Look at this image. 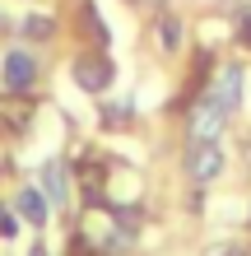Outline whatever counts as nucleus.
Segmentation results:
<instances>
[{"mask_svg": "<svg viewBox=\"0 0 251 256\" xmlns=\"http://www.w3.org/2000/svg\"><path fill=\"white\" fill-rule=\"evenodd\" d=\"M219 256H247V252H219Z\"/></svg>", "mask_w": 251, "mask_h": 256, "instance_id": "nucleus-12", "label": "nucleus"}, {"mask_svg": "<svg viewBox=\"0 0 251 256\" xmlns=\"http://www.w3.org/2000/svg\"><path fill=\"white\" fill-rule=\"evenodd\" d=\"M186 172H191V182H200V186H210L219 172H224V149H219L214 140H196L186 149Z\"/></svg>", "mask_w": 251, "mask_h": 256, "instance_id": "nucleus-2", "label": "nucleus"}, {"mask_svg": "<svg viewBox=\"0 0 251 256\" xmlns=\"http://www.w3.org/2000/svg\"><path fill=\"white\" fill-rule=\"evenodd\" d=\"M14 228H19V224H14V214H5V210H0V233H5V238H9Z\"/></svg>", "mask_w": 251, "mask_h": 256, "instance_id": "nucleus-10", "label": "nucleus"}, {"mask_svg": "<svg viewBox=\"0 0 251 256\" xmlns=\"http://www.w3.org/2000/svg\"><path fill=\"white\" fill-rule=\"evenodd\" d=\"M42 191H47L51 205L65 200V168H61V163H47V168H42Z\"/></svg>", "mask_w": 251, "mask_h": 256, "instance_id": "nucleus-7", "label": "nucleus"}, {"mask_svg": "<svg viewBox=\"0 0 251 256\" xmlns=\"http://www.w3.org/2000/svg\"><path fill=\"white\" fill-rule=\"evenodd\" d=\"M56 24L47 19V14H33V19H23V38H51Z\"/></svg>", "mask_w": 251, "mask_h": 256, "instance_id": "nucleus-8", "label": "nucleus"}, {"mask_svg": "<svg viewBox=\"0 0 251 256\" xmlns=\"http://www.w3.org/2000/svg\"><path fill=\"white\" fill-rule=\"evenodd\" d=\"M228 126V112H224V102H219L214 94H205L196 108H191V122H186V135H191V144L196 140H214L219 130Z\"/></svg>", "mask_w": 251, "mask_h": 256, "instance_id": "nucleus-1", "label": "nucleus"}, {"mask_svg": "<svg viewBox=\"0 0 251 256\" xmlns=\"http://www.w3.org/2000/svg\"><path fill=\"white\" fill-rule=\"evenodd\" d=\"M210 94L219 98V102H224V112L233 116V112H238L242 108V66H219L214 70V88H210Z\"/></svg>", "mask_w": 251, "mask_h": 256, "instance_id": "nucleus-4", "label": "nucleus"}, {"mask_svg": "<svg viewBox=\"0 0 251 256\" xmlns=\"http://www.w3.org/2000/svg\"><path fill=\"white\" fill-rule=\"evenodd\" d=\"M0 80H5V88L23 94V88L37 80V61L28 52H5V61H0Z\"/></svg>", "mask_w": 251, "mask_h": 256, "instance_id": "nucleus-3", "label": "nucleus"}, {"mask_svg": "<svg viewBox=\"0 0 251 256\" xmlns=\"http://www.w3.org/2000/svg\"><path fill=\"white\" fill-rule=\"evenodd\" d=\"M163 42H168V47H177V19H163Z\"/></svg>", "mask_w": 251, "mask_h": 256, "instance_id": "nucleus-9", "label": "nucleus"}, {"mask_svg": "<svg viewBox=\"0 0 251 256\" xmlns=\"http://www.w3.org/2000/svg\"><path fill=\"white\" fill-rule=\"evenodd\" d=\"M75 84L84 94H102V88L112 84V61L107 56H79L75 61Z\"/></svg>", "mask_w": 251, "mask_h": 256, "instance_id": "nucleus-5", "label": "nucleus"}, {"mask_svg": "<svg viewBox=\"0 0 251 256\" xmlns=\"http://www.w3.org/2000/svg\"><path fill=\"white\" fill-rule=\"evenodd\" d=\"M238 38H242V47H251V14L242 19V28H238Z\"/></svg>", "mask_w": 251, "mask_h": 256, "instance_id": "nucleus-11", "label": "nucleus"}, {"mask_svg": "<svg viewBox=\"0 0 251 256\" xmlns=\"http://www.w3.org/2000/svg\"><path fill=\"white\" fill-rule=\"evenodd\" d=\"M47 196H42L37 186H28V191H19V214L28 219V224H47Z\"/></svg>", "mask_w": 251, "mask_h": 256, "instance_id": "nucleus-6", "label": "nucleus"}]
</instances>
